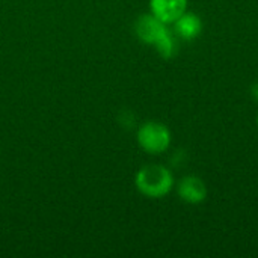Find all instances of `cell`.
Here are the masks:
<instances>
[{
  "label": "cell",
  "instance_id": "cell-1",
  "mask_svg": "<svg viewBox=\"0 0 258 258\" xmlns=\"http://www.w3.org/2000/svg\"><path fill=\"white\" fill-rule=\"evenodd\" d=\"M166 26L168 24L162 23L151 12L141 15L135 23L136 36L142 42L153 45L163 59L172 57L177 50L175 38Z\"/></svg>",
  "mask_w": 258,
  "mask_h": 258
},
{
  "label": "cell",
  "instance_id": "cell-2",
  "mask_svg": "<svg viewBox=\"0 0 258 258\" xmlns=\"http://www.w3.org/2000/svg\"><path fill=\"white\" fill-rule=\"evenodd\" d=\"M135 184L147 198H163L174 187V175L163 165H145L136 172Z\"/></svg>",
  "mask_w": 258,
  "mask_h": 258
},
{
  "label": "cell",
  "instance_id": "cell-3",
  "mask_svg": "<svg viewBox=\"0 0 258 258\" xmlns=\"http://www.w3.org/2000/svg\"><path fill=\"white\" fill-rule=\"evenodd\" d=\"M136 139L139 147L153 156L162 154L165 153L169 145H171V132L169 128L159 121H147L144 122L138 133H136Z\"/></svg>",
  "mask_w": 258,
  "mask_h": 258
},
{
  "label": "cell",
  "instance_id": "cell-4",
  "mask_svg": "<svg viewBox=\"0 0 258 258\" xmlns=\"http://www.w3.org/2000/svg\"><path fill=\"white\" fill-rule=\"evenodd\" d=\"M177 194L187 204H201L207 198V186L197 175H186L177 184Z\"/></svg>",
  "mask_w": 258,
  "mask_h": 258
},
{
  "label": "cell",
  "instance_id": "cell-5",
  "mask_svg": "<svg viewBox=\"0 0 258 258\" xmlns=\"http://www.w3.org/2000/svg\"><path fill=\"white\" fill-rule=\"evenodd\" d=\"M187 11V0H150V12L165 24H172Z\"/></svg>",
  "mask_w": 258,
  "mask_h": 258
},
{
  "label": "cell",
  "instance_id": "cell-6",
  "mask_svg": "<svg viewBox=\"0 0 258 258\" xmlns=\"http://www.w3.org/2000/svg\"><path fill=\"white\" fill-rule=\"evenodd\" d=\"M174 32L178 38L184 41L197 39L203 32V21L195 12L186 11L181 17H178L174 23Z\"/></svg>",
  "mask_w": 258,
  "mask_h": 258
},
{
  "label": "cell",
  "instance_id": "cell-7",
  "mask_svg": "<svg viewBox=\"0 0 258 258\" xmlns=\"http://www.w3.org/2000/svg\"><path fill=\"white\" fill-rule=\"evenodd\" d=\"M249 91H251V97H252L255 101H258V82H255V83L251 86V89H249Z\"/></svg>",
  "mask_w": 258,
  "mask_h": 258
},
{
  "label": "cell",
  "instance_id": "cell-8",
  "mask_svg": "<svg viewBox=\"0 0 258 258\" xmlns=\"http://www.w3.org/2000/svg\"><path fill=\"white\" fill-rule=\"evenodd\" d=\"M257 125H258V115H257Z\"/></svg>",
  "mask_w": 258,
  "mask_h": 258
}]
</instances>
